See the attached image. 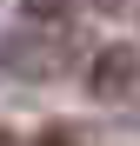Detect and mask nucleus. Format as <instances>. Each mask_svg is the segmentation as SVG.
Wrapping results in <instances>:
<instances>
[{"mask_svg": "<svg viewBox=\"0 0 140 146\" xmlns=\"http://www.w3.org/2000/svg\"><path fill=\"white\" fill-rule=\"evenodd\" d=\"M74 60H80L74 20H27L0 40V73H13V80H54Z\"/></svg>", "mask_w": 140, "mask_h": 146, "instance_id": "f257e3e1", "label": "nucleus"}, {"mask_svg": "<svg viewBox=\"0 0 140 146\" xmlns=\"http://www.w3.org/2000/svg\"><path fill=\"white\" fill-rule=\"evenodd\" d=\"M100 106H120V100H133L140 93V53L133 46H100V53L87 60V80H80Z\"/></svg>", "mask_w": 140, "mask_h": 146, "instance_id": "f03ea898", "label": "nucleus"}, {"mask_svg": "<svg viewBox=\"0 0 140 146\" xmlns=\"http://www.w3.org/2000/svg\"><path fill=\"white\" fill-rule=\"evenodd\" d=\"M33 146H87V133H80V126H47Z\"/></svg>", "mask_w": 140, "mask_h": 146, "instance_id": "7ed1b4c3", "label": "nucleus"}, {"mask_svg": "<svg viewBox=\"0 0 140 146\" xmlns=\"http://www.w3.org/2000/svg\"><path fill=\"white\" fill-rule=\"evenodd\" d=\"M0 146H13V133H0Z\"/></svg>", "mask_w": 140, "mask_h": 146, "instance_id": "20e7f679", "label": "nucleus"}]
</instances>
